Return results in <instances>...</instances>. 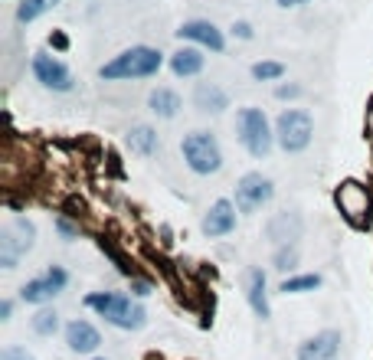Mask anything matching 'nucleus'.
Here are the masks:
<instances>
[{"instance_id": "nucleus-1", "label": "nucleus", "mask_w": 373, "mask_h": 360, "mask_svg": "<svg viewBox=\"0 0 373 360\" xmlns=\"http://www.w3.org/2000/svg\"><path fill=\"white\" fill-rule=\"evenodd\" d=\"M164 69V53L154 46H128L118 56H112L105 66H98V79L102 82H141V79H154Z\"/></svg>"}, {"instance_id": "nucleus-2", "label": "nucleus", "mask_w": 373, "mask_h": 360, "mask_svg": "<svg viewBox=\"0 0 373 360\" xmlns=\"http://www.w3.org/2000/svg\"><path fill=\"white\" fill-rule=\"evenodd\" d=\"M86 308L96 311L98 318H105L112 328H118V331H138V328L148 324V311L134 302V295L92 292V295H86Z\"/></svg>"}, {"instance_id": "nucleus-3", "label": "nucleus", "mask_w": 373, "mask_h": 360, "mask_svg": "<svg viewBox=\"0 0 373 360\" xmlns=\"http://www.w3.org/2000/svg\"><path fill=\"white\" fill-rule=\"evenodd\" d=\"M236 138H240V144L256 158V161H262V158H268L272 144H275V128L268 124L262 108L246 105V108L236 112Z\"/></svg>"}, {"instance_id": "nucleus-4", "label": "nucleus", "mask_w": 373, "mask_h": 360, "mask_svg": "<svg viewBox=\"0 0 373 360\" xmlns=\"http://www.w3.org/2000/svg\"><path fill=\"white\" fill-rule=\"evenodd\" d=\"M183 164L190 167L197 177H213L223 171V148L216 141V134L210 131H190L181 141Z\"/></svg>"}, {"instance_id": "nucleus-5", "label": "nucleus", "mask_w": 373, "mask_h": 360, "mask_svg": "<svg viewBox=\"0 0 373 360\" xmlns=\"http://www.w3.org/2000/svg\"><path fill=\"white\" fill-rule=\"evenodd\" d=\"M315 138V118L305 108H285L275 118V144L285 154H301Z\"/></svg>"}, {"instance_id": "nucleus-6", "label": "nucleus", "mask_w": 373, "mask_h": 360, "mask_svg": "<svg viewBox=\"0 0 373 360\" xmlns=\"http://www.w3.org/2000/svg\"><path fill=\"white\" fill-rule=\"evenodd\" d=\"M33 239H37V226L27 217H17L13 223H7L0 229V266L13 272L20 266V259L33 249Z\"/></svg>"}, {"instance_id": "nucleus-7", "label": "nucleus", "mask_w": 373, "mask_h": 360, "mask_svg": "<svg viewBox=\"0 0 373 360\" xmlns=\"http://www.w3.org/2000/svg\"><path fill=\"white\" fill-rule=\"evenodd\" d=\"M30 69H33V79H37L43 89H49V92L66 95V92H72V89H76V76H72V69H69L59 56L46 53V49L33 53Z\"/></svg>"}, {"instance_id": "nucleus-8", "label": "nucleus", "mask_w": 373, "mask_h": 360, "mask_svg": "<svg viewBox=\"0 0 373 360\" xmlns=\"http://www.w3.org/2000/svg\"><path fill=\"white\" fill-rule=\"evenodd\" d=\"M272 197H275V184H272L262 171H249V174H242L240 184H236L233 203L240 207V213L252 217V213H259L262 207H268Z\"/></svg>"}, {"instance_id": "nucleus-9", "label": "nucleus", "mask_w": 373, "mask_h": 360, "mask_svg": "<svg viewBox=\"0 0 373 360\" xmlns=\"http://www.w3.org/2000/svg\"><path fill=\"white\" fill-rule=\"evenodd\" d=\"M69 285V272L63 266H49L43 275L30 278V282L20 285V298L27 304H49L59 292H66Z\"/></svg>"}, {"instance_id": "nucleus-10", "label": "nucleus", "mask_w": 373, "mask_h": 360, "mask_svg": "<svg viewBox=\"0 0 373 360\" xmlns=\"http://www.w3.org/2000/svg\"><path fill=\"white\" fill-rule=\"evenodd\" d=\"M177 39L193 43V46L207 49V53H226V37L213 20H187V23L177 27Z\"/></svg>"}, {"instance_id": "nucleus-11", "label": "nucleus", "mask_w": 373, "mask_h": 360, "mask_svg": "<svg viewBox=\"0 0 373 360\" xmlns=\"http://www.w3.org/2000/svg\"><path fill=\"white\" fill-rule=\"evenodd\" d=\"M236 223H240V207L233 200H216L207 210L200 229L207 239H223V236H230V233H236Z\"/></svg>"}, {"instance_id": "nucleus-12", "label": "nucleus", "mask_w": 373, "mask_h": 360, "mask_svg": "<svg viewBox=\"0 0 373 360\" xmlns=\"http://www.w3.org/2000/svg\"><path fill=\"white\" fill-rule=\"evenodd\" d=\"M298 360H341V331H318L298 344Z\"/></svg>"}, {"instance_id": "nucleus-13", "label": "nucleus", "mask_w": 373, "mask_h": 360, "mask_svg": "<svg viewBox=\"0 0 373 360\" xmlns=\"http://www.w3.org/2000/svg\"><path fill=\"white\" fill-rule=\"evenodd\" d=\"M203 53H207V49L187 43V46L174 49L171 56H167V66H171V72L177 79H197L203 72V66H207V56H203Z\"/></svg>"}, {"instance_id": "nucleus-14", "label": "nucleus", "mask_w": 373, "mask_h": 360, "mask_svg": "<svg viewBox=\"0 0 373 360\" xmlns=\"http://www.w3.org/2000/svg\"><path fill=\"white\" fill-rule=\"evenodd\" d=\"M66 344L72 354H96L102 347V334H98V328L92 321L76 318V321L66 324Z\"/></svg>"}, {"instance_id": "nucleus-15", "label": "nucleus", "mask_w": 373, "mask_h": 360, "mask_svg": "<svg viewBox=\"0 0 373 360\" xmlns=\"http://www.w3.org/2000/svg\"><path fill=\"white\" fill-rule=\"evenodd\" d=\"M246 298H249V308L256 318L268 321L272 318V304H268V278L262 269H249L246 275Z\"/></svg>"}, {"instance_id": "nucleus-16", "label": "nucleus", "mask_w": 373, "mask_h": 360, "mask_svg": "<svg viewBox=\"0 0 373 360\" xmlns=\"http://www.w3.org/2000/svg\"><path fill=\"white\" fill-rule=\"evenodd\" d=\"M193 105H197V112H203V115H223L230 108V95H226L223 86H216V82H200V86L193 89Z\"/></svg>"}, {"instance_id": "nucleus-17", "label": "nucleus", "mask_w": 373, "mask_h": 360, "mask_svg": "<svg viewBox=\"0 0 373 360\" xmlns=\"http://www.w3.org/2000/svg\"><path fill=\"white\" fill-rule=\"evenodd\" d=\"M124 144L138 158H151L161 148V138H157V128H151V124H131L128 134H124Z\"/></svg>"}, {"instance_id": "nucleus-18", "label": "nucleus", "mask_w": 373, "mask_h": 360, "mask_svg": "<svg viewBox=\"0 0 373 360\" xmlns=\"http://www.w3.org/2000/svg\"><path fill=\"white\" fill-rule=\"evenodd\" d=\"M148 108H151V115H157L161 122H171V118L181 115L183 98H181V92H174V89L157 86L151 95H148Z\"/></svg>"}, {"instance_id": "nucleus-19", "label": "nucleus", "mask_w": 373, "mask_h": 360, "mask_svg": "<svg viewBox=\"0 0 373 360\" xmlns=\"http://www.w3.org/2000/svg\"><path fill=\"white\" fill-rule=\"evenodd\" d=\"M266 233L275 246H282V243H295V239L301 236V219H298L295 213H278V217L268 219Z\"/></svg>"}, {"instance_id": "nucleus-20", "label": "nucleus", "mask_w": 373, "mask_h": 360, "mask_svg": "<svg viewBox=\"0 0 373 360\" xmlns=\"http://www.w3.org/2000/svg\"><path fill=\"white\" fill-rule=\"evenodd\" d=\"M337 207L344 210L351 219H357L360 213H367V190L360 184H344L337 190Z\"/></svg>"}, {"instance_id": "nucleus-21", "label": "nucleus", "mask_w": 373, "mask_h": 360, "mask_svg": "<svg viewBox=\"0 0 373 360\" xmlns=\"http://www.w3.org/2000/svg\"><path fill=\"white\" fill-rule=\"evenodd\" d=\"M63 0H20L17 4V23H37L39 17H46L49 10H56Z\"/></svg>"}, {"instance_id": "nucleus-22", "label": "nucleus", "mask_w": 373, "mask_h": 360, "mask_svg": "<svg viewBox=\"0 0 373 360\" xmlns=\"http://www.w3.org/2000/svg\"><path fill=\"white\" fill-rule=\"evenodd\" d=\"M59 311L56 308H49V304H39V311L30 318V328H33V334H39V338H53V334L59 331Z\"/></svg>"}, {"instance_id": "nucleus-23", "label": "nucleus", "mask_w": 373, "mask_h": 360, "mask_svg": "<svg viewBox=\"0 0 373 360\" xmlns=\"http://www.w3.org/2000/svg\"><path fill=\"white\" fill-rule=\"evenodd\" d=\"M315 288H321V275L308 272V275H288L278 292L282 295H305V292H315Z\"/></svg>"}, {"instance_id": "nucleus-24", "label": "nucleus", "mask_w": 373, "mask_h": 360, "mask_svg": "<svg viewBox=\"0 0 373 360\" xmlns=\"http://www.w3.org/2000/svg\"><path fill=\"white\" fill-rule=\"evenodd\" d=\"M249 76L256 79V82H278V79L285 76V63H275V59H262V63H252Z\"/></svg>"}, {"instance_id": "nucleus-25", "label": "nucleus", "mask_w": 373, "mask_h": 360, "mask_svg": "<svg viewBox=\"0 0 373 360\" xmlns=\"http://www.w3.org/2000/svg\"><path fill=\"white\" fill-rule=\"evenodd\" d=\"M272 266H275L278 272H292V269L298 266V246L295 243H282V246L275 249V256H272Z\"/></svg>"}, {"instance_id": "nucleus-26", "label": "nucleus", "mask_w": 373, "mask_h": 360, "mask_svg": "<svg viewBox=\"0 0 373 360\" xmlns=\"http://www.w3.org/2000/svg\"><path fill=\"white\" fill-rule=\"evenodd\" d=\"M53 226H56V233L63 239H66V243H72V239H79V226L76 223H72V219H66V217H56L53 219Z\"/></svg>"}, {"instance_id": "nucleus-27", "label": "nucleus", "mask_w": 373, "mask_h": 360, "mask_svg": "<svg viewBox=\"0 0 373 360\" xmlns=\"http://www.w3.org/2000/svg\"><path fill=\"white\" fill-rule=\"evenodd\" d=\"M151 292H154L151 282H144V278H134V275H131V295H134V298H148Z\"/></svg>"}, {"instance_id": "nucleus-28", "label": "nucleus", "mask_w": 373, "mask_h": 360, "mask_svg": "<svg viewBox=\"0 0 373 360\" xmlns=\"http://www.w3.org/2000/svg\"><path fill=\"white\" fill-rule=\"evenodd\" d=\"M230 30H233V37L236 39H252L256 37V33H252V23H246V20H236Z\"/></svg>"}, {"instance_id": "nucleus-29", "label": "nucleus", "mask_w": 373, "mask_h": 360, "mask_svg": "<svg viewBox=\"0 0 373 360\" xmlns=\"http://www.w3.org/2000/svg\"><path fill=\"white\" fill-rule=\"evenodd\" d=\"M0 360H37V357H33L30 351H23V347H4Z\"/></svg>"}, {"instance_id": "nucleus-30", "label": "nucleus", "mask_w": 373, "mask_h": 360, "mask_svg": "<svg viewBox=\"0 0 373 360\" xmlns=\"http://www.w3.org/2000/svg\"><path fill=\"white\" fill-rule=\"evenodd\" d=\"M301 95V86L292 82V86H275V98H298Z\"/></svg>"}, {"instance_id": "nucleus-31", "label": "nucleus", "mask_w": 373, "mask_h": 360, "mask_svg": "<svg viewBox=\"0 0 373 360\" xmlns=\"http://www.w3.org/2000/svg\"><path fill=\"white\" fill-rule=\"evenodd\" d=\"M10 314H13V302L4 298V302H0V321H10Z\"/></svg>"}, {"instance_id": "nucleus-32", "label": "nucleus", "mask_w": 373, "mask_h": 360, "mask_svg": "<svg viewBox=\"0 0 373 360\" xmlns=\"http://www.w3.org/2000/svg\"><path fill=\"white\" fill-rule=\"evenodd\" d=\"M275 4H278L282 10H295V7H305L308 0H275Z\"/></svg>"}, {"instance_id": "nucleus-33", "label": "nucleus", "mask_w": 373, "mask_h": 360, "mask_svg": "<svg viewBox=\"0 0 373 360\" xmlns=\"http://www.w3.org/2000/svg\"><path fill=\"white\" fill-rule=\"evenodd\" d=\"M49 43H56L59 49H66V37H59V33H56V37H49Z\"/></svg>"}, {"instance_id": "nucleus-34", "label": "nucleus", "mask_w": 373, "mask_h": 360, "mask_svg": "<svg viewBox=\"0 0 373 360\" xmlns=\"http://www.w3.org/2000/svg\"><path fill=\"white\" fill-rule=\"evenodd\" d=\"M92 360H105V357H92Z\"/></svg>"}]
</instances>
